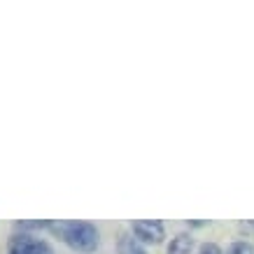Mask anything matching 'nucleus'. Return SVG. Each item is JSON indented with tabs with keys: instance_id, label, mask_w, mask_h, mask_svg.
<instances>
[{
	"instance_id": "6e6552de",
	"label": "nucleus",
	"mask_w": 254,
	"mask_h": 254,
	"mask_svg": "<svg viewBox=\"0 0 254 254\" xmlns=\"http://www.w3.org/2000/svg\"><path fill=\"white\" fill-rule=\"evenodd\" d=\"M196 254H224V250L217 243H203V245L196 250Z\"/></svg>"
},
{
	"instance_id": "f257e3e1",
	"label": "nucleus",
	"mask_w": 254,
	"mask_h": 254,
	"mask_svg": "<svg viewBox=\"0 0 254 254\" xmlns=\"http://www.w3.org/2000/svg\"><path fill=\"white\" fill-rule=\"evenodd\" d=\"M47 231L79 254H93L100 245L98 226L84 219H52Z\"/></svg>"
},
{
	"instance_id": "f03ea898",
	"label": "nucleus",
	"mask_w": 254,
	"mask_h": 254,
	"mask_svg": "<svg viewBox=\"0 0 254 254\" xmlns=\"http://www.w3.org/2000/svg\"><path fill=\"white\" fill-rule=\"evenodd\" d=\"M7 254H56L47 240L35 238L33 233L14 231L7 240Z\"/></svg>"
},
{
	"instance_id": "423d86ee",
	"label": "nucleus",
	"mask_w": 254,
	"mask_h": 254,
	"mask_svg": "<svg viewBox=\"0 0 254 254\" xmlns=\"http://www.w3.org/2000/svg\"><path fill=\"white\" fill-rule=\"evenodd\" d=\"M49 224H52V219H19V222H14V231H42V229H49Z\"/></svg>"
},
{
	"instance_id": "7ed1b4c3",
	"label": "nucleus",
	"mask_w": 254,
	"mask_h": 254,
	"mask_svg": "<svg viewBox=\"0 0 254 254\" xmlns=\"http://www.w3.org/2000/svg\"><path fill=\"white\" fill-rule=\"evenodd\" d=\"M131 233L142 245H159L166 238V224L161 219H133Z\"/></svg>"
},
{
	"instance_id": "20e7f679",
	"label": "nucleus",
	"mask_w": 254,
	"mask_h": 254,
	"mask_svg": "<svg viewBox=\"0 0 254 254\" xmlns=\"http://www.w3.org/2000/svg\"><path fill=\"white\" fill-rule=\"evenodd\" d=\"M115 247H117V254H147L145 245L133 236L131 229H128V231H122L117 236Z\"/></svg>"
},
{
	"instance_id": "39448f33",
	"label": "nucleus",
	"mask_w": 254,
	"mask_h": 254,
	"mask_svg": "<svg viewBox=\"0 0 254 254\" xmlns=\"http://www.w3.org/2000/svg\"><path fill=\"white\" fill-rule=\"evenodd\" d=\"M166 254H193L191 233H177L166 247Z\"/></svg>"
},
{
	"instance_id": "0eeeda50",
	"label": "nucleus",
	"mask_w": 254,
	"mask_h": 254,
	"mask_svg": "<svg viewBox=\"0 0 254 254\" xmlns=\"http://www.w3.org/2000/svg\"><path fill=\"white\" fill-rule=\"evenodd\" d=\"M224 254H254V245L247 243V240H236V243H231L226 247Z\"/></svg>"
}]
</instances>
